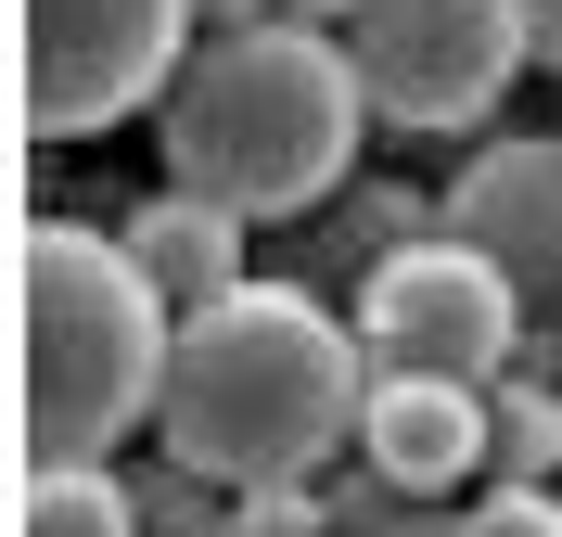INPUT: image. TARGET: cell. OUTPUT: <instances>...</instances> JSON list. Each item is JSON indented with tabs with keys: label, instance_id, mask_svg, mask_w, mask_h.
<instances>
[{
	"label": "cell",
	"instance_id": "10",
	"mask_svg": "<svg viewBox=\"0 0 562 537\" xmlns=\"http://www.w3.org/2000/svg\"><path fill=\"white\" fill-rule=\"evenodd\" d=\"M128 486L103 461H26V500H13V537H128Z\"/></svg>",
	"mask_w": 562,
	"mask_h": 537
},
{
	"label": "cell",
	"instance_id": "3",
	"mask_svg": "<svg viewBox=\"0 0 562 537\" xmlns=\"http://www.w3.org/2000/svg\"><path fill=\"white\" fill-rule=\"evenodd\" d=\"M13 307H26V461H103L167 396L179 321L154 294V269L103 231H77V217H38Z\"/></svg>",
	"mask_w": 562,
	"mask_h": 537
},
{
	"label": "cell",
	"instance_id": "4",
	"mask_svg": "<svg viewBox=\"0 0 562 537\" xmlns=\"http://www.w3.org/2000/svg\"><path fill=\"white\" fill-rule=\"evenodd\" d=\"M192 0H26V128L38 142H90L115 115L167 103L192 65Z\"/></svg>",
	"mask_w": 562,
	"mask_h": 537
},
{
	"label": "cell",
	"instance_id": "8",
	"mask_svg": "<svg viewBox=\"0 0 562 537\" xmlns=\"http://www.w3.org/2000/svg\"><path fill=\"white\" fill-rule=\"evenodd\" d=\"M448 231H460V244H486L512 282H525V269H562V142H498V154H473L460 192H448Z\"/></svg>",
	"mask_w": 562,
	"mask_h": 537
},
{
	"label": "cell",
	"instance_id": "11",
	"mask_svg": "<svg viewBox=\"0 0 562 537\" xmlns=\"http://www.w3.org/2000/svg\"><path fill=\"white\" fill-rule=\"evenodd\" d=\"M486 461H498V486H537L562 461V396L550 384H498L486 396Z\"/></svg>",
	"mask_w": 562,
	"mask_h": 537
},
{
	"label": "cell",
	"instance_id": "13",
	"mask_svg": "<svg viewBox=\"0 0 562 537\" xmlns=\"http://www.w3.org/2000/svg\"><path fill=\"white\" fill-rule=\"evenodd\" d=\"M281 13H294V26H346L358 0H281Z\"/></svg>",
	"mask_w": 562,
	"mask_h": 537
},
{
	"label": "cell",
	"instance_id": "5",
	"mask_svg": "<svg viewBox=\"0 0 562 537\" xmlns=\"http://www.w3.org/2000/svg\"><path fill=\"white\" fill-rule=\"evenodd\" d=\"M358 346H371V371L486 384V371H512V346H525V282H512L486 244H460V231L396 244L384 269H371V294H358Z\"/></svg>",
	"mask_w": 562,
	"mask_h": 537
},
{
	"label": "cell",
	"instance_id": "9",
	"mask_svg": "<svg viewBox=\"0 0 562 537\" xmlns=\"http://www.w3.org/2000/svg\"><path fill=\"white\" fill-rule=\"evenodd\" d=\"M244 231H256V217L205 205V192H154V205H140L115 244H128L140 269H154V294L192 321V307H217V294H244Z\"/></svg>",
	"mask_w": 562,
	"mask_h": 537
},
{
	"label": "cell",
	"instance_id": "2",
	"mask_svg": "<svg viewBox=\"0 0 562 537\" xmlns=\"http://www.w3.org/2000/svg\"><path fill=\"white\" fill-rule=\"evenodd\" d=\"M358 90L346 38L333 26H217L192 38V65L167 77V103H154V142H167V192H205L231 217H307L358 154Z\"/></svg>",
	"mask_w": 562,
	"mask_h": 537
},
{
	"label": "cell",
	"instance_id": "12",
	"mask_svg": "<svg viewBox=\"0 0 562 537\" xmlns=\"http://www.w3.org/2000/svg\"><path fill=\"white\" fill-rule=\"evenodd\" d=\"M460 537H562V500L550 486H486V500L460 512Z\"/></svg>",
	"mask_w": 562,
	"mask_h": 537
},
{
	"label": "cell",
	"instance_id": "1",
	"mask_svg": "<svg viewBox=\"0 0 562 537\" xmlns=\"http://www.w3.org/2000/svg\"><path fill=\"white\" fill-rule=\"evenodd\" d=\"M358 410H371V346H346V321L307 307L294 282H244V294H217V307L179 321L154 435H167L179 473L281 486L333 435H358Z\"/></svg>",
	"mask_w": 562,
	"mask_h": 537
},
{
	"label": "cell",
	"instance_id": "6",
	"mask_svg": "<svg viewBox=\"0 0 562 537\" xmlns=\"http://www.w3.org/2000/svg\"><path fill=\"white\" fill-rule=\"evenodd\" d=\"M333 38H346L371 115H396V128H473L512 90V65H525V0H358Z\"/></svg>",
	"mask_w": 562,
	"mask_h": 537
},
{
	"label": "cell",
	"instance_id": "7",
	"mask_svg": "<svg viewBox=\"0 0 562 537\" xmlns=\"http://www.w3.org/2000/svg\"><path fill=\"white\" fill-rule=\"evenodd\" d=\"M358 448L384 486L435 500L486 461V384H422V371H371V410H358Z\"/></svg>",
	"mask_w": 562,
	"mask_h": 537
}]
</instances>
